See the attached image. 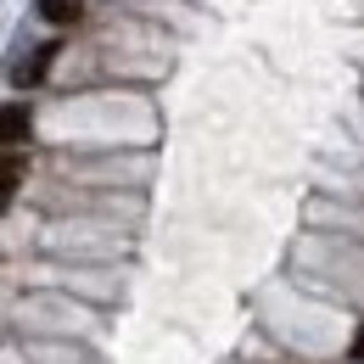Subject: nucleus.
<instances>
[{
	"label": "nucleus",
	"mask_w": 364,
	"mask_h": 364,
	"mask_svg": "<svg viewBox=\"0 0 364 364\" xmlns=\"http://www.w3.org/2000/svg\"><path fill=\"white\" fill-rule=\"evenodd\" d=\"M34 140V107L28 101H6L0 107V151H17Z\"/></svg>",
	"instance_id": "nucleus-1"
},
{
	"label": "nucleus",
	"mask_w": 364,
	"mask_h": 364,
	"mask_svg": "<svg viewBox=\"0 0 364 364\" xmlns=\"http://www.w3.org/2000/svg\"><path fill=\"white\" fill-rule=\"evenodd\" d=\"M50 62H56V46H40L28 62H17V68H11V85H17V90H40V85H46V73H50Z\"/></svg>",
	"instance_id": "nucleus-2"
},
{
	"label": "nucleus",
	"mask_w": 364,
	"mask_h": 364,
	"mask_svg": "<svg viewBox=\"0 0 364 364\" xmlns=\"http://www.w3.org/2000/svg\"><path fill=\"white\" fill-rule=\"evenodd\" d=\"M23 174H28V157H23V151H0V208H6V196L23 185Z\"/></svg>",
	"instance_id": "nucleus-3"
},
{
	"label": "nucleus",
	"mask_w": 364,
	"mask_h": 364,
	"mask_svg": "<svg viewBox=\"0 0 364 364\" xmlns=\"http://www.w3.org/2000/svg\"><path fill=\"white\" fill-rule=\"evenodd\" d=\"M40 17L56 23V28H73V23L85 17V0H40Z\"/></svg>",
	"instance_id": "nucleus-4"
},
{
	"label": "nucleus",
	"mask_w": 364,
	"mask_h": 364,
	"mask_svg": "<svg viewBox=\"0 0 364 364\" xmlns=\"http://www.w3.org/2000/svg\"><path fill=\"white\" fill-rule=\"evenodd\" d=\"M348 353H353V364H364V325L353 331V348H348Z\"/></svg>",
	"instance_id": "nucleus-5"
}]
</instances>
